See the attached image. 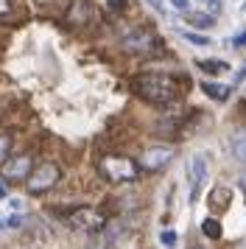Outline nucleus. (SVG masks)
Here are the masks:
<instances>
[{"mask_svg":"<svg viewBox=\"0 0 246 249\" xmlns=\"http://www.w3.org/2000/svg\"><path fill=\"white\" fill-rule=\"evenodd\" d=\"M129 87L134 90V95H140L145 104H154V107H174L185 95V81L171 73H157V70L132 76Z\"/></svg>","mask_w":246,"mask_h":249,"instance_id":"1","label":"nucleus"},{"mask_svg":"<svg viewBox=\"0 0 246 249\" xmlns=\"http://www.w3.org/2000/svg\"><path fill=\"white\" fill-rule=\"evenodd\" d=\"M121 45L126 53H134V56H162V39L148 28V25H132L126 34L121 36Z\"/></svg>","mask_w":246,"mask_h":249,"instance_id":"2","label":"nucleus"},{"mask_svg":"<svg viewBox=\"0 0 246 249\" xmlns=\"http://www.w3.org/2000/svg\"><path fill=\"white\" fill-rule=\"evenodd\" d=\"M98 171L106 182H134L140 177V162L123 154H104L98 160Z\"/></svg>","mask_w":246,"mask_h":249,"instance_id":"3","label":"nucleus"},{"mask_svg":"<svg viewBox=\"0 0 246 249\" xmlns=\"http://www.w3.org/2000/svg\"><path fill=\"white\" fill-rule=\"evenodd\" d=\"M59 179H62V168H59L56 162H51V160H45V162H39V165H34L31 177L25 179V188H28V193L39 196V193L51 191Z\"/></svg>","mask_w":246,"mask_h":249,"instance_id":"4","label":"nucleus"},{"mask_svg":"<svg viewBox=\"0 0 246 249\" xmlns=\"http://www.w3.org/2000/svg\"><path fill=\"white\" fill-rule=\"evenodd\" d=\"M59 215L67 221V227H73V230H87V232H95L101 227L106 224V218L101 210L95 207H73V210H59Z\"/></svg>","mask_w":246,"mask_h":249,"instance_id":"5","label":"nucleus"},{"mask_svg":"<svg viewBox=\"0 0 246 249\" xmlns=\"http://www.w3.org/2000/svg\"><path fill=\"white\" fill-rule=\"evenodd\" d=\"M171 160H174V148L171 146H151V148H145L143 154H140V168L157 174V171L168 168Z\"/></svg>","mask_w":246,"mask_h":249,"instance_id":"6","label":"nucleus"},{"mask_svg":"<svg viewBox=\"0 0 246 249\" xmlns=\"http://www.w3.org/2000/svg\"><path fill=\"white\" fill-rule=\"evenodd\" d=\"M34 171V157L31 154H17V157H9L3 165H0V174H3V179H28Z\"/></svg>","mask_w":246,"mask_h":249,"instance_id":"7","label":"nucleus"},{"mask_svg":"<svg viewBox=\"0 0 246 249\" xmlns=\"http://www.w3.org/2000/svg\"><path fill=\"white\" fill-rule=\"evenodd\" d=\"M188 177H190V202H196L204 182H207V157L204 154H193L188 160Z\"/></svg>","mask_w":246,"mask_h":249,"instance_id":"8","label":"nucleus"},{"mask_svg":"<svg viewBox=\"0 0 246 249\" xmlns=\"http://www.w3.org/2000/svg\"><path fill=\"white\" fill-rule=\"evenodd\" d=\"M229 202H232V191L227 185H215L210 191V196H207V204H210L212 213H224L229 207Z\"/></svg>","mask_w":246,"mask_h":249,"instance_id":"9","label":"nucleus"},{"mask_svg":"<svg viewBox=\"0 0 246 249\" xmlns=\"http://www.w3.org/2000/svg\"><path fill=\"white\" fill-rule=\"evenodd\" d=\"M89 17H92V0H73V6L67 12V23L81 25L89 23Z\"/></svg>","mask_w":246,"mask_h":249,"instance_id":"10","label":"nucleus"},{"mask_svg":"<svg viewBox=\"0 0 246 249\" xmlns=\"http://www.w3.org/2000/svg\"><path fill=\"white\" fill-rule=\"evenodd\" d=\"M201 90L207 98L212 101H227L229 95H232V87H227V84H215V81H201Z\"/></svg>","mask_w":246,"mask_h":249,"instance_id":"11","label":"nucleus"},{"mask_svg":"<svg viewBox=\"0 0 246 249\" xmlns=\"http://www.w3.org/2000/svg\"><path fill=\"white\" fill-rule=\"evenodd\" d=\"M196 68H199L201 73H207V76H221V73L229 70V65H227L224 59H199Z\"/></svg>","mask_w":246,"mask_h":249,"instance_id":"12","label":"nucleus"},{"mask_svg":"<svg viewBox=\"0 0 246 249\" xmlns=\"http://www.w3.org/2000/svg\"><path fill=\"white\" fill-rule=\"evenodd\" d=\"M229 151H232V157L238 162H244L246 165V132H235L229 137Z\"/></svg>","mask_w":246,"mask_h":249,"instance_id":"13","label":"nucleus"},{"mask_svg":"<svg viewBox=\"0 0 246 249\" xmlns=\"http://www.w3.org/2000/svg\"><path fill=\"white\" fill-rule=\"evenodd\" d=\"M201 232L207 238H212V241H218V238L224 235V230H221V224H218V218H212V215H207L204 221H201Z\"/></svg>","mask_w":246,"mask_h":249,"instance_id":"14","label":"nucleus"},{"mask_svg":"<svg viewBox=\"0 0 246 249\" xmlns=\"http://www.w3.org/2000/svg\"><path fill=\"white\" fill-rule=\"evenodd\" d=\"M188 23L196 28V31H204L212 25V14H204V12H190L188 14Z\"/></svg>","mask_w":246,"mask_h":249,"instance_id":"15","label":"nucleus"},{"mask_svg":"<svg viewBox=\"0 0 246 249\" xmlns=\"http://www.w3.org/2000/svg\"><path fill=\"white\" fill-rule=\"evenodd\" d=\"M182 39L185 42H190V45H196V48H207V45H212L210 39L204 34H199V31H182Z\"/></svg>","mask_w":246,"mask_h":249,"instance_id":"16","label":"nucleus"},{"mask_svg":"<svg viewBox=\"0 0 246 249\" xmlns=\"http://www.w3.org/2000/svg\"><path fill=\"white\" fill-rule=\"evenodd\" d=\"M11 146H14L11 135H9V132H0V165L11 157Z\"/></svg>","mask_w":246,"mask_h":249,"instance_id":"17","label":"nucleus"},{"mask_svg":"<svg viewBox=\"0 0 246 249\" xmlns=\"http://www.w3.org/2000/svg\"><path fill=\"white\" fill-rule=\"evenodd\" d=\"M159 241H162V247H174L179 241L176 230H162V232H159Z\"/></svg>","mask_w":246,"mask_h":249,"instance_id":"18","label":"nucleus"},{"mask_svg":"<svg viewBox=\"0 0 246 249\" xmlns=\"http://www.w3.org/2000/svg\"><path fill=\"white\" fill-rule=\"evenodd\" d=\"M106 9H109L112 14H121L129 9V0H106Z\"/></svg>","mask_w":246,"mask_h":249,"instance_id":"19","label":"nucleus"},{"mask_svg":"<svg viewBox=\"0 0 246 249\" xmlns=\"http://www.w3.org/2000/svg\"><path fill=\"white\" fill-rule=\"evenodd\" d=\"M14 14V0H0V20H9Z\"/></svg>","mask_w":246,"mask_h":249,"instance_id":"20","label":"nucleus"},{"mask_svg":"<svg viewBox=\"0 0 246 249\" xmlns=\"http://www.w3.org/2000/svg\"><path fill=\"white\" fill-rule=\"evenodd\" d=\"M199 3L207 9V14H215V12H221L224 9V0H199Z\"/></svg>","mask_w":246,"mask_h":249,"instance_id":"21","label":"nucleus"},{"mask_svg":"<svg viewBox=\"0 0 246 249\" xmlns=\"http://www.w3.org/2000/svg\"><path fill=\"white\" fill-rule=\"evenodd\" d=\"M87 249H109V241H106V235H95L87 244Z\"/></svg>","mask_w":246,"mask_h":249,"instance_id":"22","label":"nucleus"},{"mask_svg":"<svg viewBox=\"0 0 246 249\" xmlns=\"http://www.w3.org/2000/svg\"><path fill=\"white\" fill-rule=\"evenodd\" d=\"M176 12H188V6H190V0H168Z\"/></svg>","mask_w":246,"mask_h":249,"instance_id":"23","label":"nucleus"},{"mask_svg":"<svg viewBox=\"0 0 246 249\" xmlns=\"http://www.w3.org/2000/svg\"><path fill=\"white\" fill-rule=\"evenodd\" d=\"M232 48H238V51H241V48H246V31H244V34H238L232 39Z\"/></svg>","mask_w":246,"mask_h":249,"instance_id":"24","label":"nucleus"},{"mask_svg":"<svg viewBox=\"0 0 246 249\" xmlns=\"http://www.w3.org/2000/svg\"><path fill=\"white\" fill-rule=\"evenodd\" d=\"M20 215H9V218H6V227H9V230H17V227H20Z\"/></svg>","mask_w":246,"mask_h":249,"instance_id":"25","label":"nucleus"},{"mask_svg":"<svg viewBox=\"0 0 246 249\" xmlns=\"http://www.w3.org/2000/svg\"><path fill=\"white\" fill-rule=\"evenodd\" d=\"M148 3H151L154 12H165V3H162V0H148Z\"/></svg>","mask_w":246,"mask_h":249,"instance_id":"26","label":"nucleus"},{"mask_svg":"<svg viewBox=\"0 0 246 249\" xmlns=\"http://www.w3.org/2000/svg\"><path fill=\"white\" fill-rule=\"evenodd\" d=\"M246 79V68L244 70H238V73H235V81H238V84H241V81Z\"/></svg>","mask_w":246,"mask_h":249,"instance_id":"27","label":"nucleus"},{"mask_svg":"<svg viewBox=\"0 0 246 249\" xmlns=\"http://www.w3.org/2000/svg\"><path fill=\"white\" fill-rule=\"evenodd\" d=\"M241 188H244V191H246V171H244V174H241Z\"/></svg>","mask_w":246,"mask_h":249,"instance_id":"28","label":"nucleus"},{"mask_svg":"<svg viewBox=\"0 0 246 249\" xmlns=\"http://www.w3.org/2000/svg\"><path fill=\"white\" fill-rule=\"evenodd\" d=\"M0 196H6V188H3V185H0Z\"/></svg>","mask_w":246,"mask_h":249,"instance_id":"29","label":"nucleus"},{"mask_svg":"<svg viewBox=\"0 0 246 249\" xmlns=\"http://www.w3.org/2000/svg\"><path fill=\"white\" fill-rule=\"evenodd\" d=\"M193 249H204V247H193Z\"/></svg>","mask_w":246,"mask_h":249,"instance_id":"30","label":"nucleus"}]
</instances>
